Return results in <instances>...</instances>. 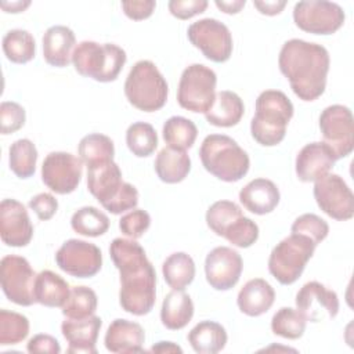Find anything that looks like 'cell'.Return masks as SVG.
Segmentation results:
<instances>
[{
  "mask_svg": "<svg viewBox=\"0 0 354 354\" xmlns=\"http://www.w3.org/2000/svg\"><path fill=\"white\" fill-rule=\"evenodd\" d=\"M109 254L120 274V307L138 317L151 313L156 300V272L142 246L136 239L115 238Z\"/></svg>",
  "mask_w": 354,
  "mask_h": 354,
  "instance_id": "1",
  "label": "cell"
},
{
  "mask_svg": "<svg viewBox=\"0 0 354 354\" xmlns=\"http://www.w3.org/2000/svg\"><path fill=\"white\" fill-rule=\"evenodd\" d=\"M223 238L236 248H249L259 238V225L249 217L242 216L225 231Z\"/></svg>",
  "mask_w": 354,
  "mask_h": 354,
  "instance_id": "43",
  "label": "cell"
},
{
  "mask_svg": "<svg viewBox=\"0 0 354 354\" xmlns=\"http://www.w3.org/2000/svg\"><path fill=\"white\" fill-rule=\"evenodd\" d=\"M245 105L242 98L230 90L216 93V98L205 113L206 120L217 127H232L238 124L243 116Z\"/></svg>",
  "mask_w": 354,
  "mask_h": 354,
  "instance_id": "26",
  "label": "cell"
},
{
  "mask_svg": "<svg viewBox=\"0 0 354 354\" xmlns=\"http://www.w3.org/2000/svg\"><path fill=\"white\" fill-rule=\"evenodd\" d=\"M0 236L14 248L26 246L33 236V225L28 210L15 199H3L0 203Z\"/></svg>",
  "mask_w": 354,
  "mask_h": 354,
  "instance_id": "19",
  "label": "cell"
},
{
  "mask_svg": "<svg viewBox=\"0 0 354 354\" xmlns=\"http://www.w3.org/2000/svg\"><path fill=\"white\" fill-rule=\"evenodd\" d=\"M307 322L306 315L300 310L282 307L272 315L271 330L283 339L296 340L303 336Z\"/></svg>",
  "mask_w": 354,
  "mask_h": 354,
  "instance_id": "37",
  "label": "cell"
},
{
  "mask_svg": "<svg viewBox=\"0 0 354 354\" xmlns=\"http://www.w3.org/2000/svg\"><path fill=\"white\" fill-rule=\"evenodd\" d=\"M152 353H183V348L173 342H158L151 347Z\"/></svg>",
  "mask_w": 354,
  "mask_h": 354,
  "instance_id": "53",
  "label": "cell"
},
{
  "mask_svg": "<svg viewBox=\"0 0 354 354\" xmlns=\"http://www.w3.org/2000/svg\"><path fill=\"white\" fill-rule=\"evenodd\" d=\"M162 136L167 147L185 151L195 144L198 129L192 120L184 116H171L165 122Z\"/></svg>",
  "mask_w": 354,
  "mask_h": 354,
  "instance_id": "33",
  "label": "cell"
},
{
  "mask_svg": "<svg viewBox=\"0 0 354 354\" xmlns=\"http://www.w3.org/2000/svg\"><path fill=\"white\" fill-rule=\"evenodd\" d=\"M83 174V162L71 152H50L41 165V180L47 188L59 195L73 192Z\"/></svg>",
  "mask_w": 354,
  "mask_h": 354,
  "instance_id": "16",
  "label": "cell"
},
{
  "mask_svg": "<svg viewBox=\"0 0 354 354\" xmlns=\"http://www.w3.org/2000/svg\"><path fill=\"white\" fill-rule=\"evenodd\" d=\"M98 299L95 292L87 286H73L65 304L61 307L66 318L82 319L94 315Z\"/></svg>",
  "mask_w": 354,
  "mask_h": 354,
  "instance_id": "39",
  "label": "cell"
},
{
  "mask_svg": "<svg viewBox=\"0 0 354 354\" xmlns=\"http://www.w3.org/2000/svg\"><path fill=\"white\" fill-rule=\"evenodd\" d=\"M279 189L268 178H254L239 191V201L250 213H271L279 203Z\"/></svg>",
  "mask_w": 354,
  "mask_h": 354,
  "instance_id": "24",
  "label": "cell"
},
{
  "mask_svg": "<svg viewBox=\"0 0 354 354\" xmlns=\"http://www.w3.org/2000/svg\"><path fill=\"white\" fill-rule=\"evenodd\" d=\"M156 7V1L153 0H130V1H122V8L126 17H129L133 21H141L147 19L152 15L153 10Z\"/></svg>",
  "mask_w": 354,
  "mask_h": 354,
  "instance_id": "48",
  "label": "cell"
},
{
  "mask_svg": "<svg viewBox=\"0 0 354 354\" xmlns=\"http://www.w3.org/2000/svg\"><path fill=\"white\" fill-rule=\"evenodd\" d=\"M57 266L75 278H91L100 272L102 253L100 248L83 239H68L55 253Z\"/></svg>",
  "mask_w": 354,
  "mask_h": 354,
  "instance_id": "15",
  "label": "cell"
},
{
  "mask_svg": "<svg viewBox=\"0 0 354 354\" xmlns=\"http://www.w3.org/2000/svg\"><path fill=\"white\" fill-rule=\"evenodd\" d=\"M43 58L57 68L68 66L72 62L76 37L71 28L64 25L50 26L43 36Z\"/></svg>",
  "mask_w": 354,
  "mask_h": 354,
  "instance_id": "23",
  "label": "cell"
},
{
  "mask_svg": "<svg viewBox=\"0 0 354 354\" xmlns=\"http://www.w3.org/2000/svg\"><path fill=\"white\" fill-rule=\"evenodd\" d=\"M243 261L241 254L228 246L212 249L205 259V275L207 283L216 290L234 288L242 274Z\"/></svg>",
  "mask_w": 354,
  "mask_h": 354,
  "instance_id": "17",
  "label": "cell"
},
{
  "mask_svg": "<svg viewBox=\"0 0 354 354\" xmlns=\"http://www.w3.org/2000/svg\"><path fill=\"white\" fill-rule=\"evenodd\" d=\"M3 51L8 61L26 64L35 58L36 43L33 36L25 29H11L3 36Z\"/></svg>",
  "mask_w": 354,
  "mask_h": 354,
  "instance_id": "32",
  "label": "cell"
},
{
  "mask_svg": "<svg viewBox=\"0 0 354 354\" xmlns=\"http://www.w3.org/2000/svg\"><path fill=\"white\" fill-rule=\"evenodd\" d=\"M290 231L292 234H300V235L308 236L315 245H318L328 236L329 225L319 216L314 213H304L293 221Z\"/></svg>",
  "mask_w": 354,
  "mask_h": 354,
  "instance_id": "42",
  "label": "cell"
},
{
  "mask_svg": "<svg viewBox=\"0 0 354 354\" xmlns=\"http://www.w3.org/2000/svg\"><path fill=\"white\" fill-rule=\"evenodd\" d=\"M1 8L6 11V12H12V14H17V12H22L25 11L29 6H30V1L26 0V1H1Z\"/></svg>",
  "mask_w": 354,
  "mask_h": 354,
  "instance_id": "52",
  "label": "cell"
},
{
  "mask_svg": "<svg viewBox=\"0 0 354 354\" xmlns=\"http://www.w3.org/2000/svg\"><path fill=\"white\" fill-rule=\"evenodd\" d=\"M296 307L307 321L319 322L324 318L333 319L339 313V297L336 292L328 289L317 281L304 283L296 295Z\"/></svg>",
  "mask_w": 354,
  "mask_h": 354,
  "instance_id": "18",
  "label": "cell"
},
{
  "mask_svg": "<svg viewBox=\"0 0 354 354\" xmlns=\"http://www.w3.org/2000/svg\"><path fill=\"white\" fill-rule=\"evenodd\" d=\"M69 293V283L54 271L44 270L36 275L33 288L36 303L46 307H62Z\"/></svg>",
  "mask_w": 354,
  "mask_h": 354,
  "instance_id": "27",
  "label": "cell"
},
{
  "mask_svg": "<svg viewBox=\"0 0 354 354\" xmlns=\"http://www.w3.org/2000/svg\"><path fill=\"white\" fill-rule=\"evenodd\" d=\"M319 130L324 142L332 149L336 159L348 156L354 149V120L350 108L335 104L319 115Z\"/></svg>",
  "mask_w": 354,
  "mask_h": 354,
  "instance_id": "12",
  "label": "cell"
},
{
  "mask_svg": "<svg viewBox=\"0 0 354 354\" xmlns=\"http://www.w3.org/2000/svg\"><path fill=\"white\" fill-rule=\"evenodd\" d=\"M275 300L274 288L263 278L248 281L239 290L236 304L249 317H259L267 313Z\"/></svg>",
  "mask_w": 354,
  "mask_h": 354,
  "instance_id": "25",
  "label": "cell"
},
{
  "mask_svg": "<svg viewBox=\"0 0 354 354\" xmlns=\"http://www.w3.org/2000/svg\"><path fill=\"white\" fill-rule=\"evenodd\" d=\"M37 149L29 138L14 141L8 149V163L11 171L19 178H29L36 171Z\"/></svg>",
  "mask_w": 354,
  "mask_h": 354,
  "instance_id": "34",
  "label": "cell"
},
{
  "mask_svg": "<svg viewBox=\"0 0 354 354\" xmlns=\"http://www.w3.org/2000/svg\"><path fill=\"white\" fill-rule=\"evenodd\" d=\"M278 65L300 100L314 101L324 94L330 65L329 53L324 46L290 39L279 51Z\"/></svg>",
  "mask_w": 354,
  "mask_h": 354,
  "instance_id": "2",
  "label": "cell"
},
{
  "mask_svg": "<svg viewBox=\"0 0 354 354\" xmlns=\"http://www.w3.org/2000/svg\"><path fill=\"white\" fill-rule=\"evenodd\" d=\"M127 101L142 112H155L165 106L169 86L158 66L148 59L137 61L124 82Z\"/></svg>",
  "mask_w": 354,
  "mask_h": 354,
  "instance_id": "7",
  "label": "cell"
},
{
  "mask_svg": "<svg viewBox=\"0 0 354 354\" xmlns=\"http://www.w3.org/2000/svg\"><path fill=\"white\" fill-rule=\"evenodd\" d=\"M314 198L318 207L330 218L346 221L354 216V195L339 174L328 173L314 183Z\"/></svg>",
  "mask_w": 354,
  "mask_h": 354,
  "instance_id": "14",
  "label": "cell"
},
{
  "mask_svg": "<svg viewBox=\"0 0 354 354\" xmlns=\"http://www.w3.org/2000/svg\"><path fill=\"white\" fill-rule=\"evenodd\" d=\"M286 4L288 3L285 0H266V1L264 0L263 1L254 0L253 1V6L259 10L260 14L270 15V17L279 14L285 8Z\"/></svg>",
  "mask_w": 354,
  "mask_h": 354,
  "instance_id": "50",
  "label": "cell"
},
{
  "mask_svg": "<svg viewBox=\"0 0 354 354\" xmlns=\"http://www.w3.org/2000/svg\"><path fill=\"white\" fill-rule=\"evenodd\" d=\"M151 225V216L144 209H133L119 220V230L130 239L141 238Z\"/></svg>",
  "mask_w": 354,
  "mask_h": 354,
  "instance_id": "44",
  "label": "cell"
},
{
  "mask_svg": "<svg viewBox=\"0 0 354 354\" xmlns=\"http://www.w3.org/2000/svg\"><path fill=\"white\" fill-rule=\"evenodd\" d=\"M346 19L343 8L332 1H299L293 8L296 26L313 35H332L339 30Z\"/></svg>",
  "mask_w": 354,
  "mask_h": 354,
  "instance_id": "11",
  "label": "cell"
},
{
  "mask_svg": "<svg viewBox=\"0 0 354 354\" xmlns=\"http://www.w3.org/2000/svg\"><path fill=\"white\" fill-rule=\"evenodd\" d=\"M26 350L29 353H48V354H58L61 353V346L58 340L51 335H35L29 339L26 344Z\"/></svg>",
  "mask_w": 354,
  "mask_h": 354,
  "instance_id": "49",
  "label": "cell"
},
{
  "mask_svg": "<svg viewBox=\"0 0 354 354\" xmlns=\"http://www.w3.org/2000/svg\"><path fill=\"white\" fill-rule=\"evenodd\" d=\"M191 170V159L185 151L165 147L155 159V171L166 184L181 183Z\"/></svg>",
  "mask_w": 354,
  "mask_h": 354,
  "instance_id": "29",
  "label": "cell"
},
{
  "mask_svg": "<svg viewBox=\"0 0 354 354\" xmlns=\"http://www.w3.org/2000/svg\"><path fill=\"white\" fill-rule=\"evenodd\" d=\"M188 40L202 54L217 64L230 59L234 48L230 29L216 18H202L192 22L187 30Z\"/></svg>",
  "mask_w": 354,
  "mask_h": 354,
  "instance_id": "10",
  "label": "cell"
},
{
  "mask_svg": "<svg viewBox=\"0 0 354 354\" xmlns=\"http://www.w3.org/2000/svg\"><path fill=\"white\" fill-rule=\"evenodd\" d=\"M188 342L198 354H216L227 344L224 326L214 321H201L188 333Z\"/></svg>",
  "mask_w": 354,
  "mask_h": 354,
  "instance_id": "30",
  "label": "cell"
},
{
  "mask_svg": "<svg viewBox=\"0 0 354 354\" xmlns=\"http://www.w3.org/2000/svg\"><path fill=\"white\" fill-rule=\"evenodd\" d=\"M166 283L174 290H184L195 278V263L184 252L171 253L162 264Z\"/></svg>",
  "mask_w": 354,
  "mask_h": 354,
  "instance_id": "31",
  "label": "cell"
},
{
  "mask_svg": "<svg viewBox=\"0 0 354 354\" xmlns=\"http://www.w3.org/2000/svg\"><path fill=\"white\" fill-rule=\"evenodd\" d=\"M77 152L82 162L86 166H90L101 162L113 160L115 147L113 141L108 136L91 133L80 140L77 145Z\"/></svg>",
  "mask_w": 354,
  "mask_h": 354,
  "instance_id": "35",
  "label": "cell"
},
{
  "mask_svg": "<svg viewBox=\"0 0 354 354\" xmlns=\"http://www.w3.org/2000/svg\"><path fill=\"white\" fill-rule=\"evenodd\" d=\"M29 335V319L15 311L0 310V346L18 344Z\"/></svg>",
  "mask_w": 354,
  "mask_h": 354,
  "instance_id": "41",
  "label": "cell"
},
{
  "mask_svg": "<svg viewBox=\"0 0 354 354\" xmlns=\"http://www.w3.org/2000/svg\"><path fill=\"white\" fill-rule=\"evenodd\" d=\"M29 209L33 210L37 216L39 220L41 221H47L50 220L58 210V201L55 199L54 195L48 194V192H41L35 195L29 203H28Z\"/></svg>",
  "mask_w": 354,
  "mask_h": 354,
  "instance_id": "47",
  "label": "cell"
},
{
  "mask_svg": "<svg viewBox=\"0 0 354 354\" xmlns=\"http://www.w3.org/2000/svg\"><path fill=\"white\" fill-rule=\"evenodd\" d=\"M199 158L203 167L225 183L239 181L250 167L246 151L228 136L209 134L201 144Z\"/></svg>",
  "mask_w": 354,
  "mask_h": 354,
  "instance_id": "5",
  "label": "cell"
},
{
  "mask_svg": "<svg viewBox=\"0 0 354 354\" xmlns=\"http://www.w3.org/2000/svg\"><path fill=\"white\" fill-rule=\"evenodd\" d=\"M293 116V104L279 90H266L256 100V112L250 122L253 140L263 147L278 145L286 134Z\"/></svg>",
  "mask_w": 354,
  "mask_h": 354,
  "instance_id": "4",
  "label": "cell"
},
{
  "mask_svg": "<svg viewBox=\"0 0 354 354\" xmlns=\"http://www.w3.org/2000/svg\"><path fill=\"white\" fill-rule=\"evenodd\" d=\"M336 160L335 153L325 142L306 144L296 156V176L303 183H315L332 170Z\"/></svg>",
  "mask_w": 354,
  "mask_h": 354,
  "instance_id": "20",
  "label": "cell"
},
{
  "mask_svg": "<svg viewBox=\"0 0 354 354\" xmlns=\"http://www.w3.org/2000/svg\"><path fill=\"white\" fill-rule=\"evenodd\" d=\"M71 227L83 236H100L109 228L108 216L94 206H83L77 209L71 218Z\"/></svg>",
  "mask_w": 354,
  "mask_h": 354,
  "instance_id": "36",
  "label": "cell"
},
{
  "mask_svg": "<svg viewBox=\"0 0 354 354\" xmlns=\"http://www.w3.org/2000/svg\"><path fill=\"white\" fill-rule=\"evenodd\" d=\"M102 321L97 315L82 319L66 318L61 324V332L68 342V353L75 354H95V343L101 329Z\"/></svg>",
  "mask_w": 354,
  "mask_h": 354,
  "instance_id": "21",
  "label": "cell"
},
{
  "mask_svg": "<svg viewBox=\"0 0 354 354\" xmlns=\"http://www.w3.org/2000/svg\"><path fill=\"white\" fill-rule=\"evenodd\" d=\"M126 144L129 151L137 158L152 155L158 147V134L152 124L136 122L126 131Z\"/></svg>",
  "mask_w": 354,
  "mask_h": 354,
  "instance_id": "38",
  "label": "cell"
},
{
  "mask_svg": "<svg viewBox=\"0 0 354 354\" xmlns=\"http://www.w3.org/2000/svg\"><path fill=\"white\" fill-rule=\"evenodd\" d=\"M26 120V113L22 105L14 101H3L0 105L1 134H12L22 129Z\"/></svg>",
  "mask_w": 354,
  "mask_h": 354,
  "instance_id": "45",
  "label": "cell"
},
{
  "mask_svg": "<svg viewBox=\"0 0 354 354\" xmlns=\"http://www.w3.org/2000/svg\"><path fill=\"white\" fill-rule=\"evenodd\" d=\"M216 84L217 76L213 69L203 64L187 66L177 88L180 106L195 113H206L216 98Z\"/></svg>",
  "mask_w": 354,
  "mask_h": 354,
  "instance_id": "9",
  "label": "cell"
},
{
  "mask_svg": "<svg viewBox=\"0 0 354 354\" xmlns=\"http://www.w3.org/2000/svg\"><path fill=\"white\" fill-rule=\"evenodd\" d=\"M169 11L178 19H189L198 14H202L209 3L206 0H170Z\"/></svg>",
  "mask_w": 354,
  "mask_h": 354,
  "instance_id": "46",
  "label": "cell"
},
{
  "mask_svg": "<svg viewBox=\"0 0 354 354\" xmlns=\"http://www.w3.org/2000/svg\"><path fill=\"white\" fill-rule=\"evenodd\" d=\"M87 188L101 206L112 214L136 209L138 191L123 181L122 171L113 160L87 166Z\"/></svg>",
  "mask_w": 354,
  "mask_h": 354,
  "instance_id": "3",
  "label": "cell"
},
{
  "mask_svg": "<svg viewBox=\"0 0 354 354\" xmlns=\"http://www.w3.org/2000/svg\"><path fill=\"white\" fill-rule=\"evenodd\" d=\"M36 272L29 261L17 254H8L0 263V281L6 297L18 306H32L36 303L33 288Z\"/></svg>",
  "mask_w": 354,
  "mask_h": 354,
  "instance_id": "13",
  "label": "cell"
},
{
  "mask_svg": "<svg viewBox=\"0 0 354 354\" xmlns=\"http://www.w3.org/2000/svg\"><path fill=\"white\" fill-rule=\"evenodd\" d=\"M242 216V209L235 202L217 201L206 212V224L216 235L224 236L225 231Z\"/></svg>",
  "mask_w": 354,
  "mask_h": 354,
  "instance_id": "40",
  "label": "cell"
},
{
  "mask_svg": "<svg viewBox=\"0 0 354 354\" xmlns=\"http://www.w3.org/2000/svg\"><path fill=\"white\" fill-rule=\"evenodd\" d=\"M194 317V303L184 290L169 292L160 308V321L170 330H178L188 325Z\"/></svg>",
  "mask_w": 354,
  "mask_h": 354,
  "instance_id": "28",
  "label": "cell"
},
{
  "mask_svg": "<svg viewBox=\"0 0 354 354\" xmlns=\"http://www.w3.org/2000/svg\"><path fill=\"white\" fill-rule=\"evenodd\" d=\"M126 51L113 44L84 40L73 51L72 64L76 72L84 77H91L101 83L113 82L126 64Z\"/></svg>",
  "mask_w": 354,
  "mask_h": 354,
  "instance_id": "6",
  "label": "cell"
},
{
  "mask_svg": "<svg viewBox=\"0 0 354 354\" xmlns=\"http://www.w3.org/2000/svg\"><path fill=\"white\" fill-rule=\"evenodd\" d=\"M145 332L137 322L118 318L106 329L104 343L108 351L119 354L142 353Z\"/></svg>",
  "mask_w": 354,
  "mask_h": 354,
  "instance_id": "22",
  "label": "cell"
},
{
  "mask_svg": "<svg viewBox=\"0 0 354 354\" xmlns=\"http://www.w3.org/2000/svg\"><path fill=\"white\" fill-rule=\"evenodd\" d=\"M246 1L245 0H232V1H224V0H217L216 6L225 14H238L243 7Z\"/></svg>",
  "mask_w": 354,
  "mask_h": 354,
  "instance_id": "51",
  "label": "cell"
},
{
  "mask_svg": "<svg viewBox=\"0 0 354 354\" xmlns=\"http://www.w3.org/2000/svg\"><path fill=\"white\" fill-rule=\"evenodd\" d=\"M317 245L304 235L290 234L271 250L268 271L281 285L296 282L313 257Z\"/></svg>",
  "mask_w": 354,
  "mask_h": 354,
  "instance_id": "8",
  "label": "cell"
}]
</instances>
